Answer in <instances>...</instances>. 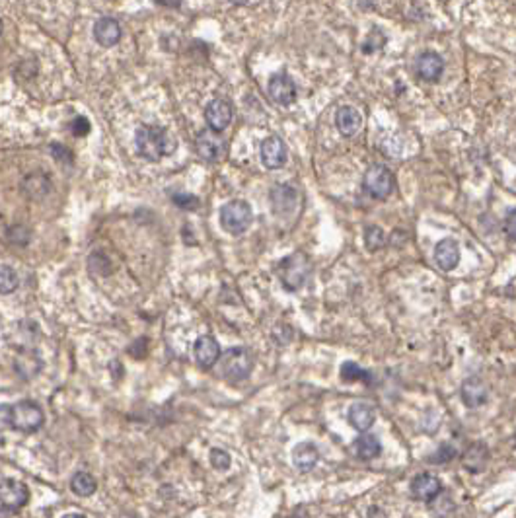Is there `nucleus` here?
I'll list each match as a JSON object with an SVG mask.
<instances>
[{"instance_id": "obj_1", "label": "nucleus", "mask_w": 516, "mask_h": 518, "mask_svg": "<svg viewBox=\"0 0 516 518\" xmlns=\"http://www.w3.org/2000/svg\"><path fill=\"white\" fill-rule=\"evenodd\" d=\"M137 152L149 162H160L164 156L174 154L175 139L172 132L158 125H140L135 131Z\"/></svg>"}, {"instance_id": "obj_2", "label": "nucleus", "mask_w": 516, "mask_h": 518, "mask_svg": "<svg viewBox=\"0 0 516 518\" xmlns=\"http://www.w3.org/2000/svg\"><path fill=\"white\" fill-rule=\"evenodd\" d=\"M2 415H4V425L20 432H27V435L39 430L43 425V411L32 400H22L14 405H4Z\"/></svg>"}, {"instance_id": "obj_3", "label": "nucleus", "mask_w": 516, "mask_h": 518, "mask_svg": "<svg viewBox=\"0 0 516 518\" xmlns=\"http://www.w3.org/2000/svg\"><path fill=\"white\" fill-rule=\"evenodd\" d=\"M254 222V211L252 205L242 199H234V201L222 205L220 209V226L226 230L232 236H240L245 230L250 229V224Z\"/></svg>"}, {"instance_id": "obj_4", "label": "nucleus", "mask_w": 516, "mask_h": 518, "mask_svg": "<svg viewBox=\"0 0 516 518\" xmlns=\"http://www.w3.org/2000/svg\"><path fill=\"white\" fill-rule=\"evenodd\" d=\"M254 369V359L247 349L244 347H232L222 355L220 360V370L222 376L230 380V382H238L250 376V372Z\"/></svg>"}, {"instance_id": "obj_5", "label": "nucleus", "mask_w": 516, "mask_h": 518, "mask_svg": "<svg viewBox=\"0 0 516 518\" xmlns=\"http://www.w3.org/2000/svg\"><path fill=\"white\" fill-rule=\"evenodd\" d=\"M280 282L287 290L300 289L308 277V259L302 254H292L285 257L277 267Z\"/></svg>"}, {"instance_id": "obj_6", "label": "nucleus", "mask_w": 516, "mask_h": 518, "mask_svg": "<svg viewBox=\"0 0 516 518\" xmlns=\"http://www.w3.org/2000/svg\"><path fill=\"white\" fill-rule=\"evenodd\" d=\"M362 184H365L367 193L376 197V199H386V197H390V193L394 191V176L382 164L368 168Z\"/></svg>"}, {"instance_id": "obj_7", "label": "nucleus", "mask_w": 516, "mask_h": 518, "mask_svg": "<svg viewBox=\"0 0 516 518\" xmlns=\"http://www.w3.org/2000/svg\"><path fill=\"white\" fill-rule=\"evenodd\" d=\"M232 115H234L232 104L224 97H217L205 107V121L209 125V129L217 132L226 131L228 125L232 123Z\"/></svg>"}, {"instance_id": "obj_8", "label": "nucleus", "mask_w": 516, "mask_h": 518, "mask_svg": "<svg viewBox=\"0 0 516 518\" xmlns=\"http://www.w3.org/2000/svg\"><path fill=\"white\" fill-rule=\"evenodd\" d=\"M259 156H262L263 166L267 170H279L287 164L289 160V150L287 144L280 137H269L262 142V149H259Z\"/></svg>"}, {"instance_id": "obj_9", "label": "nucleus", "mask_w": 516, "mask_h": 518, "mask_svg": "<svg viewBox=\"0 0 516 518\" xmlns=\"http://www.w3.org/2000/svg\"><path fill=\"white\" fill-rule=\"evenodd\" d=\"M0 499H2V509L6 512H16L27 503L29 491L26 485L18 479H2Z\"/></svg>"}, {"instance_id": "obj_10", "label": "nucleus", "mask_w": 516, "mask_h": 518, "mask_svg": "<svg viewBox=\"0 0 516 518\" xmlns=\"http://www.w3.org/2000/svg\"><path fill=\"white\" fill-rule=\"evenodd\" d=\"M195 144H197V152L201 154V158H205L207 162H217L226 152V141L222 139L220 132L212 131V129L199 132Z\"/></svg>"}, {"instance_id": "obj_11", "label": "nucleus", "mask_w": 516, "mask_h": 518, "mask_svg": "<svg viewBox=\"0 0 516 518\" xmlns=\"http://www.w3.org/2000/svg\"><path fill=\"white\" fill-rule=\"evenodd\" d=\"M269 96L279 106H290L297 100V84L289 74H275L269 80Z\"/></svg>"}, {"instance_id": "obj_12", "label": "nucleus", "mask_w": 516, "mask_h": 518, "mask_svg": "<svg viewBox=\"0 0 516 518\" xmlns=\"http://www.w3.org/2000/svg\"><path fill=\"white\" fill-rule=\"evenodd\" d=\"M193 355H195V360L199 364V369L209 370L215 367V362H219L220 359V345L215 337L210 335H201L197 341H195V347H193Z\"/></svg>"}, {"instance_id": "obj_13", "label": "nucleus", "mask_w": 516, "mask_h": 518, "mask_svg": "<svg viewBox=\"0 0 516 518\" xmlns=\"http://www.w3.org/2000/svg\"><path fill=\"white\" fill-rule=\"evenodd\" d=\"M269 199H271V207L275 214H290L294 211L298 201V193L294 187H290L287 184H280L277 187H273L271 193H269Z\"/></svg>"}, {"instance_id": "obj_14", "label": "nucleus", "mask_w": 516, "mask_h": 518, "mask_svg": "<svg viewBox=\"0 0 516 518\" xmlns=\"http://www.w3.org/2000/svg\"><path fill=\"white\" fill-rule=\"evenodd\" d=\"M442 493V483L437 475L421 474L412 482V495L419 500H433L437 499Z\"/></svg>"}, {"instance_id": "obj_15", "label": "nucleus", "mask_w": 516, "mask_h": 518, "mask_svg": "<svg viewBox=\"0 0 516 518\" xmlns=\"http://www.w3.org/2000/svg\"><path fill=\"white\" fill-rule=\"evenodd\" d=\"M347 419H349L353 429L360 430V432H367V430L374 425V421H376V411H374V407L370 404H367V402H355V404L349 407Z\"/></svg>"}, {"instance_id": "obj_16", "label": "nucleus", "mask_w": 516, "mask_h": 518, "mask_svg": "<svg viewBox=\"0 0 516 518\" xmlns=\"http://www.w3.org/2000/svg\"><path fill=\"white\" fill-rule=\"evenodd\" d=\"M94 37H96V41L102 47H114V45H117L119 39H121V26H119V22L115 18H109V16L100 18L94 24Z\"/></svg>"}, {"instance_id": "obj_17", "label": "nucleus", "mask_w": 516, "mask_h": 518, "mask_svg": "<svg viewBox=\"0 0 516 518\" xmlns=\"http://www.w3.org/2000/svg\"><path fill=\"white\" fill-rule=\"evenodd\" d=\"M435 261L442 271H452L460 264V246L456 240H440L435 247Z\"/></svg>"}, {"instance_id": "obj_18", "label": "nucleus", "mask_w": 516, "mask_h": 518, "mask_svg": "<svg viewBox=\"0 0 516 518\" xmlns=\"http://www.w3.org/2000/svg\"><path fill=\"white\" fill-rule=\"evenodd\" d=\"M335 127L343 137H355L362 127V115L355 107H339L335 114Z\"/></svg>"}, {"instance_id": "obj_19", "label": "nucleus", "mask_w": 516, "mask_h": 518, "mask_svg": "<svg viewBox=\"0 0 516 518\" xmlns=\"http://www.w3.org/2000/svg\"><path fill=\"white\" fill-rule=\"evenodd\" d=\"M320 460V452L312 442H300L292 450V462L300 472H312Z\"/></svg>"}, {"instance_id": "obj_20", "label": "nucleus", "mask_w": 516, "mask_h": 518, "mask_svg": "<svg viewBox=\"0 0 516 518\" xmlns=\"http://www.w3.org/2000/svg\"><path fill=\"white\" fill-rule=\"evenodd\" d=\"M444 71V61L440 59L437 53H423L417 59V72L423 80L427 82H435L440 79V74Z\"/></svg>"}, {"instance_id": "obj_21", "label": "nucleus", "mask_w": 516, "mask_h": 518, "mask_svg": "<svg viewBox=\"0 0 516 518\" xmlns=\"http://www.w3.org/2000/svg\"><path fill=\"white\" fill-rule=\"evenodd\" d=\"M462 400L468 407H480L487 402V388L480 378H470L462 384Z\"/></svg>"}, {"instance_id": "obj_22", "label": "nucleus", "mask_w": 516, "mask_h": 518, "mask_svg": "<svg viewBox=\"0 0 516 518\" xmlns=\"http://www.w3.org/2000/svg\"><path fill=\"white\" fill-rule=\"evenodd\" d=\"M489 460V450L487 447H483L480 442H475L464 452V468L472 474H480L483 468L487 465Z\"/></svg>"}, {"instance_id": "obj_23", "label": "nucleus", "mask_w": 516, "mask_h": 518, "mask_svg": "<svg viewBox=\"0 0 516 518\" xmlns=\"http://www.w3.org/2000/svg\"><path fill=\"white\" fill-rule=\"evenodd\" d=\"M355 452L362 460H372V458L380 456L382 444L374 435H360L359 439L355 440Z\"/></svg>"}, {"instance_id": "obj_24", "label": "nucleus", "mask_w": 516, "mask_h": 518, "mask_svg": "<svg viewBox=\"0 0 516 518\" xmlns=\"http://www.w3.org/2000/svg\"><path fill=\"white\" fill-rule=\"evenodd\" d=\"M70 489L76 493L79 497H90L97 489L96 477L86 474V472H79V474H74V477L70 479Z\"/></svg>"}, {"instance_id": "obj_25", "label": "nucleus", "mask_w": 516, "mask_h": 518, "mask_svg": "<svg viewBox=\"0 0 516 518\" xmlns=\"http://www.w3.org/2000/svg\"><path fill=\"white\" fill-rule=\"evenodd\" d=\"M339 374L345 382H365V384H370V372L359 367L357 362L353 360H345L341 364V370Z\"/></svg>"}, {"instance_id": "obj_26", "label": "nucleus", "mask_w": 516, "mask_h": 518, "mask_svg": "<svg viewBox=\"0 0 516 518\" xmlns=\"http://www.w3.org/2000/svg\"><path fill=\"white\" fill-rule=\"evenodd\" d=\"M18 285H20L18 273L10 265H2V269H0V290H2V294L14 292L18 289Z\"/></svg>"}, {"instance_id": "obj_27", "label": "nucleus", "mask_w": 516, "mask_h": 518, "mask_svg": "<svg viewBox=\"0 0 516 518\" xmlns=\"http://www.w3.org/2000/svg\"><path fill=\"white\" fill-rule=\"evenodd\" d=\"M386 244V234L384 230L380 229V226H368L365 230V246L367 250L370 252H376L380 247H384Z\"/></svg>"}, {"instance_id": "obj_28", "label": "nucleus", "mask_w": 516, "mask_h": 518, "mask_svg": "<svg viewBox=\"0 0 516 518\" xmlns=\"http://www.w3.org/2000/svg\"><path fill=\"white\" fill-rule=\"evenodd\" d=\"M210 464L215 465L217 470H220V472H224V470L230 468L232 460H230V454H228L226 450H222V448H212V450H210Z\"/></svg>"}, {"instance_id": "obj_29", "label": "nucleus", "mask_w": 516, "mask_h": 518, "mask_svg": "<svg viewBox=\"0 0 516 518\" xmlns=\"http://www.w3.org/2000/svg\"><path fill=\"white\" fill-rule=\"evenodd\" d=\"M433 503H437V505H433L430 510L440 518H444L450 510L454 509V503H452V499L448 495H438L437 499H433Z\"/></svg>"}, {"instance_id": "obj_30", "label": "nucleus", "mask_w": 516, "mask_h": 518, "mask_svg": "<svg viewBox=\"0 0 516 518\" xmlns=\"http://www.w3.org/2000/svg\"><path fill=\"white\" fill-rule=\"evenodd\" d=\"M174 199V203L177 205V207H182V209H197L199 207V199L195 197V195H187V193H179V195H174L172 197Z\"/></svg>"}, {"instance_id": "obj_31", "label": "nucleus", "mask_w": 516, "mask_h": 518, "mask_svg": "<svg viewBox=\"0 0 516 518\" xmlns=\"http://www.w3.org/2000/svg\"><path fill=\"white\" fill-rule=\"evenodd\" d=\"M70 132L76 135V137H84L90 132V123H88L86 117H76L72 123H70Z\"/></svg>"}, {"instance_id": "obj_32", "label": "nucleus", "mask_w": 516, "mask_h": 518, "mask_svg": "<svg viewBox=\"0 0 516 518\" xmlns=\"http://www.w3.org/2000/svg\"><path fill=\"white\" fill-rule=\"evenodd\" d=\"M505 230H507L508 238L516 242V211L508 212L507 220H505Z\"/></svg>"}, {"instance_id": "obj_33", "label": "nucleus", "mask_w": 516, "mask_h": 518, "mask_svg": "<svg viewBox=\"0 0 516 518\" xmlns=\"http://www.w3.org/2000/svg\"><path fill=\"white\" fill-rule=\"evenodd\" d=\"M154 2L164 8H179V4H182V0H154Z\"/></svg>"}, {"instance_id": "obj_34", "label": "nucleus", "mask_w": 516, "mask_h": 518, "mask_svg": "<svg viewBox=\"0 0 516 518\" xmlns=\"http://www.w3.org/2000/svg\"><path fill=\"white\" fill-rule=\"evenodd\" d=\"M62 518H86L84 514H64Z\"/></svg>"}, {"instance_id": "obj_35", "label": "nucleus", "mask_w": 516, "mask_h": 518, "mask_svg": "<svg viewBox=\"0 0 516 518\" xmlns=\"http://www.w3.org/2000/svg\"><path fill=\"white\" fill-rule=\"evenodd\" d=\"M230 2H234V4H240V6H242V4H247L250 0H230Z\"/></svg>"}, {"instance_id": "obj_36", "label": "nucleus", "mask_w": 516, "mask_h": 518, "mask_svg": "<svg viewBox=\"0 0 516 518\" xmlns=\"http://www.w3.org/2000/svg\"><path fill=\"white\" fill-rule=\"evenodd\" d=\"M515 442H516V435H515Z\"/></svg>"}]
</instances>
